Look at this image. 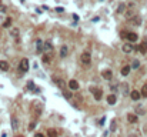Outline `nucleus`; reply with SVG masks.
<instances>
[{
	"instance_id": "1",
	"label": "nucleus",
	"mask_w": 147,
	"mask_h": 137,
	"mask_svg": "<svg viewBox=\"0 0 147 137\" xmlns=\"http://www.w3.org/2000/svg\"><path fill=\"white\" fill-rule=\"evenodd\" d=\"M80 63L83 66H86V67H89L91 64V54H90V51L86 50V51H83L80 54Z\"/></svg>"
},
{
	"instance_id": "2",
	"label": "nucleus",
	"mask_w": 147,
	"mask_h": 137,
	"mask_svg": "<svg viewBox=\"0 0 147 137\" xmlns=\"http://www.w3.org/2000/svg\"><path fill=\"white\" fill-rule=\"evenodd\" d=\"M19 69H20V72L27 73V72H29V60H27V59H21V60H20V64H19Z\"/></svg>"
},
{
	"instance_id": "3",
	"label": "nucleus",
	"mask_w": 147,
	"mask_h": 137,
	"mask_svg": "<svg viewBox=\"0 0 147 137\" xmlns=\"http://www.w3.org/2000/svg\"><path fill=\"white\" fill-rule=\"evenodd\" d=\"M69 89L73 91H77L80 89V84H79V81L77 80H74V79H71L70 81H69Z\"/></svg>"
},
{
	"instance_id": "4",
	"label": "nucleus",
	"mask_w": 147,
	"mask_h": 137,
	"mask_svg": "<svg viewBox=\"0 0 147 137\" xmlns=\"http://www.w3.org/2000/svg\"><path fill=\"white\" fill-rule=\"evenodd\" d=\"M121 50H123L126 54H129V53H131V51L134 50V47H133V44H131L130 42H127V43H124V44L121 46Z\"/></svg>"
},
{
	"instance_id": "5",
	"label": "nucleus",
	"mask_w": 147,
	"mask_h": 137,
	"mask_svg": "<svg viewBox=\"0 0 147 137\" xmlns=\"http://www.w3.org/2000/svg\"><path fill=\"white\" fill-rule=\"evenodd\" d=\"M137 40H139V34H137V33H134V31H129V33H127V42L134 43V42H137Z\"/></svg>"
},
{
	"instance_id": "6",
	"label": "nucleus",
	"mask_w": 147,
	"mask_h": 137,
	"mask_svg": "<svg viewBox=\"0 0 147 137\" xmlns=\"http://www.w3.org/2000/svg\"><path fill=\"white\" fill-rule=\"evenodd\" d=\"M130 97H131L133 101H139V100L141 99V93H140L139 90H131L130 91Z\"/></svg>"
},
{
	"instance_id": "7",
	"label": "nucleus",
	"mask_w": 147,
	"mask_h": 137,
	"mask_svg": "<svg viewBox=\"0 0 147 137\" xmlns=\"http://www.w3.org/2000/svg\"><path fill=\"white\" fill-rule=\"evenodd\" d=\"M127 122L131 123V124H136V123L139 122V116L134 114V113H129L127 114Z\"/></svg>"
},
{
	"instance_id": "8",
	"label": "nucleus",
	"mask_w": 147,
	"mask_h": 137,
	"mask_svg": "<svg viewBox=\"0 0 147 137\" xmlns=\"http://www.w3.org/2000/svg\"><path fill=\"white\" fill-rule=\"evenodd\" d=\"M106 100H107V103H109L110 106H113V104L117 103V96H116L114 93H112V94H109V96H107V99H106Z\"/></svg>"
},
{
	"instance_id": "9",
	"label": "nucleus",
	"mask_w": 147,
	"mask_h": 137,
	"mask_svg": "<svg viewBox=\"0 0 147 137\" xmlns=\"http://www.w3.org/2000/svg\"><path fill=\"white\" fill-rule=\"evenodd\" d=\"M43 50H44L43 42H42L40 39H37V40H36V51H37V53H43Z\"/></svg>"
},
{
	"instance_id": "10",
	"label": "nucleus",
	"mask_w": 147,
	"mask_h": 137,
	"mask_svg": "<svg viewBox=\"0 0 147 137\" xmlns=\"http://www.w3.org/2000/svg\"><path fill=\"white\" fill-rule=\"evenodd\" d=\"M130 72H131V66H123L121 67V70H120V73H121V76H124V77H127L129 74H130Z\"/></svg>"
},
{
	"instance_id": "11",
	"label": "nucleus",
	"mask_w": 147,
	"mask_h": 137,
	"mask_svg": "<svg viewBox=\"0 0 147 137\" xmlns=\"http://www.w3.org/2000/svg\"><path fill=\"white\" fill-rule=\"evenodd\" d=\"M67 54H69V47H67V44H63L60 47V57H62V59H66Z\"/></svg>"
},
{
	"instance_id": "12",
	"label": "nucleus",
	"mask_w": 147,
	"mask_h": 137,
	"mask_svg": "<svg viewBox=\"0 0 147 137\" xmlns=\"http://www.w3.org/2000/svg\"><path fill=\"white\" fill-rule=\"evenodd\" d=\"M0 70L1 72H9L10 70V64L6 60H0Z\"/></svg>"
},
{
	"instance_id": "13",
	"label": "nucleus",
	"mask_w": 147,
	"mask_h": 137,
	"mask_svg": "<svg viewBox=\"0 0 147 137\" xmlns=\"http://www.w3.org/2000/svg\"><path fill=\"white\" fill-rule=\"evenodd\" d=\"M101 77H103L104 80H112V79H113V73H112V70H104V72L101 73Z\"/></svg>"
},
{
	"instance_id": "14",
	"label": "nucleus",
	"mask_w": 147,
	"mask_h": 137,
	"mask_svg": "<svg viewBox=\"0 0 147 137\" xmlns=\"http://www.w3.org/2000/svg\"><path fill=\"white\" fill-rule=\"evenodd\" d=\"M93 94H94V99L97 100V101H100L101 99H103V90H100V89H96L94 91H91Z\"/></svg>"
},
{
	"instance_id": "15",
	"label": "nucleus",
	"mask_w": 147,
	"mask_h": 137,
	"mask_svg": "<svg viewBox=\"0 0 147 137\" xmlns=\"http://www.w3.org/2000/svg\"><path fill=\"white\" fill-rule=\"evenodd\" d=\"M137 47H139V51H140L141 54H146L147 53V42H143L141 44H139Z\"/></svg>"
},
{
	"instance_id": "16",
	"label": "nucleus",
	"mask_w": 147,
	"mask_h": 137,
	"mask_svg": "<svg viewBox=\"0 0 147 137\" xmlns=\"http://www.w3.org/2000/svg\"><path fill=\"white\" fill-rule=\"evenodd\" d=\"M130 22L133 24H136V26H139V24H141V17L140 16H133L130 19Z\"/></svg>"
},
{
	"instance_id": "17",
	"label": "nucleus",
	"mask_w": 147,
	"mask_h": 137,
	"mask_svg": "<svg viewBox=\"0 0 147 137\" xmlns=\"http://www.w3.org/2000/svg\"><path fill=\"white\" fill-rule=\"evenodd\" d=\"M10 36L16 40V42H19V29L17 27H14V29H12V31H10Z\"/></svg>"
},
{
	"instance_id": "18",
	"label": "nucleus",
	"mask_w": 147,
	"mask_h": 137,
	"mask_svg": "<svg viewBox=\"0 0 147 137\" xmlns=\"http://www.w3.org/2000/svg\"><path fill=\"white\" fill-rule=\"evenodd\" d=\"M53 80H54V83H56V84H57V86H59V87H60L62 90L64 89V81H63L62 79H57V77H53Z\"/></svg>"
},
{
	"instance_id": "19",
	"label": "nucleus",
	"mask_w": 147,
	"mask_h": 137,
	"mask_svg": "<svg viewBox=\"0 0 147 137\" xmlns=\"http://www.w3.org/2000/svg\"><path fill=\"white\" fill-rule=\"evenodd\" d=\"M121 91H123V94H124V96H127V94L130 93V87H129V84H127V83H123V84H121Z\"/></svg>"
},
{
	"instance_id": "20",
	"label": "nucleus",
	"mask_w": 147,
	"mask_h": 137,
	"mask_svg": "<svg viewBox=\"0 0 147 137\" xmlns=\"http://www.w3.org/2000/svg\"><path fill=\"white\" fill-rule=\"evenodd\" d=\"M47 137H59L57 130H54V129H49V130H47Z\"/></svg>"
},
{
	"instance_id": "21",
	"label": "nucleus",
	"mask_w": 147,
	"mask_h": 137,
	"mask_svg": "<svg viewBox=\"0 0 147 137\" xmlns=\"http://www.w3.org/2000/svg\"><path fill=\"white\" fill-rule=\"evenodd\" d=\"M42 61H43L44 64H49L50 61H51V56H50V54H43V57H42Z\"/></svg>"
},
{
	"instance_id": "22",
	"label": "nucleus",
	"mask_w": 147,
	"mask_h": 137,
	"mask_svg": "<svg viewBox=\"0 0 147 137\" xmlns=\"http://www.w3.org/2000/svg\"><path fill=\"white\" fill-rule=\"evenodd\" d=\"M124 12H126V4H123V3L119 4V7H117V13L121 14V13H124Z\"/></svg>"
},
{
	"instance_id": "23",
	"label": "nucleus",
	"mask_w": 147,
	"mask_h": 137,
	"mask_svg": "<svg viewBox=\"0 0 147 137\" xmlns=\"http://www.w3.org/2000/svg\"><path fill=\"white\" fill-rule=\"evenodd\" d=\"M12 22H13V20H12V17H7V19H6V22L3 23V27H6V29H9V27L12 26Z\"/></svg>"
},
{
	"instance_id": "24",
	"label": "nucleus",
	"mask_w": 147,
	"mask_h": 137,
	"mask_svg": "<svg viewBox=\"0 0 147 137\" xmlns=\"http://www.w3.org/2000/svg\"><path fill=\"white\" fill-rule=\"evenodd\" d=\"M140 93H141V97H147V83L146 84H143V87H141Z\"/></svg>"
},
{
	"instance_id": "25",
	"label": "nucleus",
	"mask_w": 147,
	"mask_h": 137,
	"mask_svg": "<svg viewBox=\"0 0 147 137\" xmlns=\"http://www.w3.org/2000/svg\"><path fill=\"white\" fill-rule=\"evenodd\" d=\"M139 67H140V61L139 60H134L131 63V69H133V70H137Z\"/></svg>"
},
{
	"instance_id": "26",
	"label": "nucleus",
	"mask_w": 147,
	"mask_h": 137,
	"mask_svg": "<svg viewBox=\"0 0 147 137\" xmlns=\"http://www.w3.org/2000/svg\"><path fill=\"white\" fill-rule=\"evenodd\" d=\"M51 49H53L51 43H50V42H46V43H44V50H51Z\"/></svg>"
},
{
	"instance_id": "27",
	"label": "nucleus",
	"mask_w": 147,
	"mask_h": 137,
	"mask_svg": "<svg viewBox=\"0 0 147 137\" xmlns=\"http://www.w3.org/2000/svg\"><path fill=\"white\" fill-rule=\"evenodd\" d=\"M12 126H13V129H17L19 126H17V119L16 117H12Z\"/></svg>"
},
{
	"instance_id": "28",
	"label": "nucleus",
	"mask_w": 147,
	"mask_h": 137,
	"mask_svg": "<svg viewBox=\"0 0 147 137\" xmlns=\"http://www.w3.org/2000/svg\"><path fill=\"white\" fill-rule=\"evenodd\" d=\"M63 94H64V97L67 99V100H70V99H71V96H73V94H71V93H69V91H63Z\"/></svg>"
},
{
	"instance_id": "29",
	"label": "nucleus",
	"mask_w": 147,
	"mask_h": 137,
	"mask_svg": "<svg viewBox=\"0 0 147 137\" xmlns=\"http://www.w3.org/2000/svg\"><path fill=\"white\" fill-rule=\"evenodd\" d=\"M133 16H134V13H133L131 10H127V12H126V17H127V19H131Z\"/></svg>"
},
{
	"instance_id": "30",
	"label": "nucleus",
	"mask_w": 147,
	"mask_h": 137,
	"mask_svg": "<svg viewBox=\"0 0 147 137\" xmlns=\"http://www.w3.org/2000/svg\"><path fill=\"white\" fill-rule=\"evenodd\" d=\"M127 33H129V31H120V37H121V39H127Z\"/></svg>"
},
{
	"instance_id": "31",
	"label": "nucleus",
	"mask_w": 147,
	"mask_h": 137,
	"mask_svg": "<svg viewBox=\"0 0 147 137\" xmlns=\"http://www.w3.org/2000/svg\"><path fill=\"white\" fill-rule=\"evenodd\" d=\"M27 87H29L30 90H34V89H36V87H34V83H33V81H29V83H27Z\"/></svg>"
},
{
	"instance_id": "32",
	"label": "nucleus",
	"mask_w": 147,
	"mask_h": 137,
	"mask_svg": "<svg viewBox=\"0 0 147 137\" xmlns=\"http://www.w3.org/2000/svg\"><path fill=\"white\" fill-rule=\"evenodd\" d=\"M110 90H112V91H117V90H119V86H117V84H116V86H114V84H112V86H110Z\"/></svg>"
},
{
	"instance_id": "33",
	"label": "nucleus",
	"mask_w": 147,
	"mask_h": 137,
	"mask_svg": "<svg viewBox=\"0 0 147 137\" xmlns=\"http://www.w3.org/2000/svg\"><path fill=\"white\" fill-rule=\"evenodd\" d=\"M34 127H36V123L32 122L30 123V126H29V130H34Z\"/></svg>"
},
{
	"instance_id": "34",
	"label": "nucleus",
	"mask_w": 147,
	"mask_h": 137,
	"mask_svg": "<svg viewBox=\"0 0 147 137\" xmlns=\"http://www.w3.org/2000/svg\"><path fill=\"white\" fill-rule=\"evenodd\" d=\"M56 12H57V13H63V12H64V9H63V7H57V9H56Z\"/></svg>"
},
{
	"instance_id": "35",
	"label": "nucleus",
	"mask_w": 147,
	"mask_h": 137,
	"mask_svg": "<svg viewBox=\"0 0 147 137\" xmlns=\"http://www.w3.org/2000/svg\"><path fill=\"white\" fill-rule=\"evenodd\" d=\"M0 12H1V13H4V12H6V6L0 4Z\"/></svg>"
},
{
	"instance_id": "36",
	"label": "nucleus",
	"mask_w": 147,
	"mask_h": 137,
	"mask_svg": "<svg viewBox=\"0 0 147 137\" xmlns=\"http://www.w3.org/2000/svg\"><path fill=\"white\" fill-rule=\"evenodd\" d=\"M34 137H46V136H44L43 133H36V134H34Z\"/></svg>"
},
{
	"instance_id": "37",
	"label": "nucleus",
	"mask_w": 147,
	"mask_h": 137,
	"mask_svg": "<svg viewBox=\"0 0 147 137\" xmlns=\"http://www.w3.org/2000/svg\"><path fill=\"white\" fill-rule=\"evenodd\" d=\"M16 137H24V136H21V134H19V136H16Z\"/></svg>"
}]
</instances>
